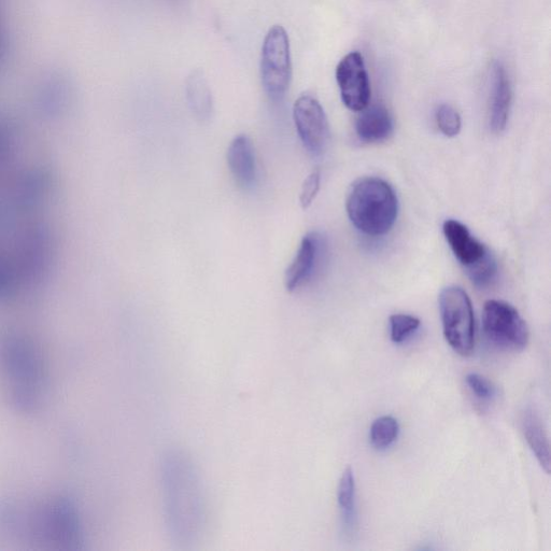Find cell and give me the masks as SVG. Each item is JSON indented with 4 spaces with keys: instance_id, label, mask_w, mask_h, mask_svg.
Segmentation results:
<instances>
[{
    "instance_id": "6da1fadb",
    "label": "cell",
    "mask_w": 551,
    "mask_h": 551,
    "mask_svg": "<svg viewBox=\"0 0 551 551\" xmlns=\"http://www.w3.org/2000/svg\"><path fill=\"white\" fill-rule=\"evenodd\" d=\"M347 213L352 224L363 234L383 236L391 231L397 221L398 197L383 179H361L348 195Z\"/></svg>"
},
{
    "instance_id": "7a4b0ae2",
    "label": "cell",
    "mask_w": 551,
    "mask_h": 551,
    "mask_svg": "<svg viewBox=\"0 0 551 551\" xmlns=\"http://www.w3.org/2000/svg\"><path fill=\"white\" fill-rule=\"evenodd\" d=\"M8 377L11 380L13 398L25 409L39 404L45 376L33 345L24 338L10 336L5 344Z\"/></svg>"
},
{
    "instance_id": "3957f363",
    "label": "cell",
    "mask_w": 551,
    "mask_h": 551,
    "mask_svg": "<svg viewBox=\"0 0 551 551\" xmlns=\"http://www.w3.org/2000/svg\"><path fill=\"white\" fill-rule=\"evenodd\" d=\"M439 302L447 343L458 355L471 356L475 347V319L468 293L456 286L447 287Z\"/></svg>"
},
{
    "instance_id": "277c9868",
    "label": "cell",
    "mask_w": 551,
    "mask_h": 551,
    "mask_svg": "<svg viewBox=\"0 0 551 551\" xmlns=\"http://www.w3.org/2000/svg\"><path fill=\"white\" fill-rule=\"evenodd\" d=\"M261 76L266 94L281 100L290 87L292 65L289 36L280 25L273 26L264 39Z\"/></svg>"
},
{
    "instance_id": "5b68a950",
    "label": "cell",
    "mask_w": 551,
    "mask_h": 551,
    "mask_svg": "<svg viewBox=\"0 0 551 551\" xmlns=\"http://www.w3.org/2000/svg\"><path fill=\"white\" fill-rule=\"evenodd\" d=\"M483 329L488 341L499 349L519 352L529 344V328L518 310L503 301L485 304Z\"/></svg>"
},
{
    "instance_id": "8992f818",
    "label": "cell",
    "mask_w": 551,
    "mask_h": 551,
    "mask_svg": "<svg viewBox=\"0 0 551 551\" xmlns=\"http://www.w3.org/2000/svg\"><path fill=\"white\" fill-rule=\"evenodd\" d=\"M293 119L305 149L321 157L330 141L329 122L321 104L313 96L302 95L294 104Z\"/></svg>"
},
{
    "instance_id": "52a82bcc",
    "label": "cell",
    "mask_w": 551,
    "mask_h": 551,
    "mask_svg": "<svg viewBox=\"0 0 551 551\" xmlns=\"http://www.w3.org/2000/svg\"><path fill=\"white\" fill-rule=\"evenodd\" d=\"M336 80L344 105L360 112L370 104L371 83L361 53L351 52L339 62Z\"/></svg>"
},
{
    "instance_id": "ba28073f",
    "label": "cell",
    "mask_w": 551,
    "mask_h": 551,
    "mask_svg": "<svg viewBox=\"0 0 551 551\" xmlns=\"http://www.w3.org/2000/svg\"><path fill=\"white\" fill-rule=\"evenodd\" d=\"M321 240L317 233L307 234L300 245L298 253L285 275V285L289 292L304 287L312 279L319 261Z\"/></svg>"
},
{
    "instance_id": "9c48e42d",
    "label": "cell",
    "mask_w": 551,
    "mask_h": 551,
    "mask_svg": "<svg viewBox=\"0 0 551 551\" xmlns=\"http://www.w3.org/2000/svg\"><path fill=\"white\" fill-rule=\"evenodd\" d=\"M443 231L452 252L465 270L484 260L490 253V250L459 221L447 220Z\"/></svg>"
},
{
    "instance_id": "30bf717a",
    "label": "cell",
    "mask_w": 551,
    "mask_h": 551,
    "mask_svg": "<svg viewBox=\"0 0 551 551\" xmlns=\"http://www.w3.org/2000/svg\"><path fill=\"white\" fill-rule=\"evenodd\" d=\"M228 164L237 185L251 189L257 180L256 151L247 135L235 137L228 149Z\"/></svg>"
},
{
    "instance_id": "8fae6325",
    "label": "cell",
    "mask_w": 551,
    "mask_h": 551,
    "mask_svg": "<svg viewBox=\"0 0 551 551\" xmlns=\"http://www.w3.org/2000/svg\"><path fill=\"white\" fill-rule=\"evenodd\" d=\"M492 98L490 107V127L493 133L505 130L512 105V87L506 70L499 62L492 66Z\"/></svg>"
},
{
    "instance_id": "7c38bea8",
    "label": "cell",
    "mask_w": 551,
    "mask_h": 551,
    "mask_svg": "<svg viewBox=\"0 0 551 551\" xmlns=\"http://www.w3.org/2000/svg\"><path fill=\"white\" fill-rule=\"evenodd\" d=\"M356 122L358 137L367 144L381 143L393 133V121L388 109L381 105L367 106Z\"/></svg>"
},
{
    "instance_id": "4fadbf2b",
    "label": "cell",
    "mask_w": 551,
    "mask_h": 551,
    "mask_svg": "<svg viewBox=\"0 0 551 551\" xmlns=\"http://www.w3.org/2000/svg\"><path fill=\"white\" fill-rule=\"evenodd\" d=\"M522 431L536 459L546 473L550 472V446L543 420L535 409L529 408L522 415Z\"/></svg>"
},
{
    "instance_id": "5bb4252c",
    "label": "cell",
    "mask_w": 551,
    "mask_h": 551,
    "mask_svg": "<svg viewBox=\"0 0 551 551\" xmlns=\"http://www.w3.org/2000/svg\"><path fill=\"white\" fill-rule=\"evenodd\" d=\"M187 100L193 115L201 122L209 121L214 113L213 94L201 70H195L187 79Z\"/></svg>"
},
{
    "instance_id": "9a60e30c",
    "label": "cell",
    "mask_w": 551,
    "mask_h": 551,
    "mask_svg": "<svg viewBox=\"0 0 551 551\" xmlns=\"http://www.w3.org/2000/svg\"><path fill=\"white\" fill-rule=\"evenodd\" d=\"M337 501L341 507L344 524L348 529H352L356 522V480L350 466L339 482Z\"/></svg>"
},
{
    "instance_id": "2e32d148",
    "label": "cell",
    "mask_w": 551,
    "mask_h": 551,
    "mask_svg": "<svg viewBox=\"0 0 551 551\" xmlns=\"http://www.w3.org/2000/svg\"><path fill=\"white\" fill-rule=\"evenodd\" d=\"M400 426L397 419L383 416L376 419L371 427V443L379 450L389 448L398 440Z\"/></svg>"
},
{
    "instance_id": "e0dca14e",
    "label": "cell",
    "mask_w": 551,
    "mask_h": 551,
    "mask_svg": "<svg viewBox=\"0 0 551 551\" xmlns=\"http://www.w3.org/2000/svg\"><path fill=\"white\" fill-rule=\"evenodd\" d=\"M40 106L48 113L59 112L67 100V86L63 80H48L40 91Z\"/></svg>"
},
{
    "instance_id": "ac0fdd59",
    "label": "cell",
    "mask_w": 551,
    "mask_h": 551,
    "mask_svg": "<svg viewBox=\"0 0 551 551\" xmlns=\"http://www.w3.org/2000/svg\"><path fill=\"white\" fill-rule=\"evenodd\" d=\"M420 327V320L411 315H393L390 317V335L394 344H401Z\"/></svg>"
},
{
    "instance_id": "d6986e66",
    "label": "cell",
    "mask_w": 551,
    "mask_h": 551,
    "mask_svg": "<svg viewBox=\"0 0 551 551\" xmlns=\"http://www.w3.org/2000/svg\"><path fill=\"white\" fill-rule=\"evenodd\" d=\"M497 271V261L491 252L484 260L466 270L475 286L479 288L487 287L493 278L496 277Z\"/></svg>"
},
{
    "instance_id": "ffe728a7",
    "label": "cell",
    "mask_w": 551,
    "mask_h": 551,
    "mask_svg": "<svg viewBox=\"0 0 551 551\" xmlns=\"http://www.w3.org/2000/svg\"><path fill=\"white\" fill-rule=\"evenodd\" d=\"M436 122L441 132L447 137H455L461 131L459 112L449 105H442L437 109Z\"/></svg>"
},
{
    "instance_id": "44dd1931",
    "label": "cell",
    "mask_w": 551,
    "mask_h": 551,
    "mask_svg": "<svg viewBox=\"0 0 551 551\" xmlns=\"http://www.w3.org/2000/svg\"><path fill=\"white\" fill-rule=\"evenodd\" d=\"M19 276L13 263L0 257V299L9 298L16 290Z\"/></svg>"
},
{
    "instance_id": "7402d4cb",
    "label": "cell",
    "mask_w": 551,
    "mask_h": 551,
    "mask_svg": "<svg viewBox=\"0 0 551 551\" xmlns=\"http://www.w3.org/2000/svg\"><path fill=\"white\" fill-rule=\"evenodd\" d=\"M466 384L480 400H491L496 394V388L486 377L477 373H470L465 378Z\"/></svg>"
},
{
    "instance_id": "603a6c76",
    "label": "cell",
    "mask_w": 551,
    "mask_h": 551,
    "mask_svg": "<svg viewBox=\"0 0 551 551\" xmlns=\"http://www.w3.org/2000/svg\"><path fill=\"white\" fill-rule=\"evenodd\" d=\"M320 185L321 174L318 171L310 174L305 179L300 196V203L303 209H307L313 204L320 190Z\"/></svg>"
}]
</instances>
